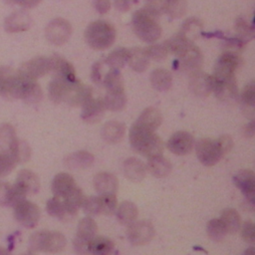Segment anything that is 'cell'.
I'll use <instances>...</instances> for the list:
<instances>
[{
  "mask_svg": "<svg viewBox=\"0 0 255 255\" xmlns=\"http://www.w3.org/2000/svg\"><path fill=\"white\" fill-rule=\"evenodd\" d=\"M129 141L136 152L146 157L161 154L163 151L161 138L153 130L144 128L135 123L129 130Z\"/></svg>",
  "mask_w": 255,
  "mask_h": 255,
  "instance_id": "1",
  "label": "cell"
},
{
  "mask_svg": "<svg viewBox=\"0 0 255 255\" xmlns=\"http://www.w3.org/2000/svg\"><path fill=\"white\" fill-rule=\"evenodd\" d=\"M158 17L145 8L133 13L131 26L134 34L143 42L152 43L159 39L161 27L157 21Z\"/></svg>",
  "mask_w": 255,
  "mask_h": 255,
  "instance_id": "2",
  "label": "cell"
},
{
  "mask_svg": "<svg viewBox=\"0 0 255 255\" xmlns=\"http://www.w3.org/2000/svg\"><path fill=\"white\" fill-rule=\"evenodd\" d=\"M116 39L115 27L103 20L94 21L85 30V40L94 50H106L110 48Z\"/></svg>",
  "mask_w": 255,
  "mask_h": 255,
  "instance_id": "3",
  "label": "cell"
},
{
  "mask_svg": "<svg viewBox=\"0 0 255 255\" xmlns=\"http://www.w3.org/2000/svg\"><path fill=\"white\" fill-rule=\"evenodd\" d=\"M66 237L58 231H39L34 233L29 241L31 252H60L66 246Z\"/></svg>",
  "mask_w": 255,
  "mask_h": 255,
  "instance_id": "4",
  "label": "cell"
},
{
  "mask_svg": "<svg viewBox=\"0 0 255 255\" xmlns=\"http://www.w3.org/2000/svg\"><path fill=\"white\" fill-rule=\"evenodd\" d=\"M155 234V229L151 222L147 220L133 221L128 224L127 236L128 241L135 246H140L150 242Z\"/></svg>",
  "mask_w": 255,
  "mask_h": 255,
  "instance_id": "5",
  "label": "cell"
},
{
  "mask_svg": "<svg viewBox=\"0 0 255 255\" xmlns=\"http://www.w3.org/2000/svg\"><path fill=\"white\" fill-rule=\"evenodd\" d=\"M93 96L91 87L84 85L78 79L68 82L63 102L73 107H80L87 103Z\"/></svg>",
  "mask_w": 255,
  "mask_h": 255,
  "instance_id": "6",
  "label": "cell"
},
{
  "mask_svg": "<svg viewBox=\"0 0 255 255\" xmlns=\"http://www.w3.org/2000/svg\"><path fill=\"white\" fill-rule=\"evenodd\" d=\"M195 151L199 161L206 166L216 164L223 156L216 143V140L211 138L199 139L195 144Z\"/></svg>",
  "mask_w": 255,
  "mask_h": 255,
  "instance_id": "7",
  "label": "cell"
},
{
  "mask_svg": "<svg viewBox=\"0 0 255 255\" xmlns=\"http://www.w3.org/2000/svg\"><path fill=\"white\" fill-rule=\"evenodd\" d=\"M14 215L23 226L33 228L40 219V209L35 203L24 199L14 206Z\"/></svg>",
  "mask_w": 255,
  "mask_h": 255,
  "instance_id": "8",
  "label": "cell"
},
{
  "mask_svg": "<svg viewBox=\"0 0 255 255\" xmlns=\"http://www.w3.org/2000/svg\"><path fill=\"white\" fill-rule=\"evenodd\" d=\"M72 35L71 24L63 19L56 18L51 21L46 28V38L49 42L55 45L65 44Z\"/></svg>",
  "mask_w": 255,
  "mask_h": 255,
  "instance_id": "9",
  "label": "cell"
},
{
  "mask_svg": "<svg viewBox=\"0 0 255 255\" xmlns=\"http://www.w3.org/2000/svg\"><path fill=\"white\" fill-rule=\"evenodd\" d=\"M212 92L221 101L234 100L238 96L236 78H218L211 75Z\"/></svg>",
  "mask_w": 255,
  "mask_h": 255,
  "instance_id": "10",
  "label": "cell"
},
{
  "mask_svg": "<svg viewBox=\"0 0 255 255\" xmlns=\"http://www.w3.org/2000/svg\"><path fill=\"white\" fill-rule=\"evenodd\" d=\"M241 63L238 53L224 52L218 59L213 76L218 78H232L235 77V72Z\"/></svg>",
  "mask_w": 255,
  "mask_h": 255,
  "instance_id": "11",
  "label": "cell"
},
{
  "mask_svg": "<svg viewBox=\"0 0 255 255\" xmlns=\"http://www.w3.org/2000/svg\"><path fill=\"white\" fill-rule=\"evenodd\" d=\"M194 145L193 136L187 131L174 132L167 141L168 149L177 155L188 154Z\"/></svg>",
  "mask_w": 255,
  "mask_h": 255,
  "instance_id": "12",
  "label": "cell"
},
{
  "mask_svg": "<svg viewBox=\"0 0 255 255\" xmlns=\"http://www.w3.org/2000/svg\"><path fill=\"white\" fill-rule=\"evenodd\" d=\"M178 58L179 64L184 71L192 74L194 72L201 70L203 64L202 53L193 44H191L185 51H183L178 56Z\"/></svg>",
  "mask_w": 255,
  "mask_h": 255,
  "instance_id": "13",
  "label": "cell"
},
{
  "mask_svg": "<svg viewBox=\"0 0 255 255\" xmlns=\"http://www.w3.org/2000/svg\"><path fill=\"white\" fill-rule=\"evenodd\" d=\"M27 193L16 183L11 185L8 182H0V205L15 206L26 198Z\"/></svg>",
  "mask_w": 255,
  "mask_h": 255,
  "instance_id": "14",
  "label": "cell"
},
{
  "mask_svg": "<svg viewBox=\"0 0 255 255\" xmlns=\"http://www.w3.org/2000/svg\"><path fill=\"white\" fill-rule=\"evenodd\" d=\"M235 185L242 191L250 203H254L255 197V175L250 169H242L234 176Z\"/></svg>",
  "mask_w": 255,
  "mask_h": 255,
  "instance_id": "15",
  "label": "cell"
},
{
  "mask_svg": "<svg viewBox=\"0 0 255 255\" xmlns=\"http://www.w3.org/2000/svg\"><path fill=\"white\" fill-rule=\"evenodd\" d=\"M19 71L25 76L37 80L50 72V60L45 57H37L24 63Z\"/></svg>",
  "mask_w": 255,
  "mask_h": 255,
  "instance_id": "16",
  "label": "cell"
},
{
  "mask_svg": "<svg viewBox=\"0 0 255 255\" xmlns=\"http://www.w3.org/2000/svg\"><path fill=\"white\" fill-rule=\"evenodd\" d=\"M50 60V72L54 74L55 78L64 79L67 81H75L76 73L71 63L60 56H53Z\"/></svg>",
  "mask_w": 255,
  "mask_h": 255,
  "instance_id": "17",
  "label": "cell"
},
{
  "mask_svg": "<svg viewBox=\"0 0 255 255\" xmlns=\"http://www.w3.org/2000/svg\"><path fill=\"white\" fill-rule=\"evenodd\" d=\"M94 187L100 194H116L119 188L118 178L110 172H99L95 175Z\"/></svg>",
  "mask_w": 255,
  "mask_h": 255,
  "instance_id": "18",
  "label": "cell"
},
{
  "mask_svg": "<svg viewBox=\"0 0 255 255\" xmlns=\"http://www.w3.org/2000/svg\"><path fill=\"white\" fill-rule=\"evenodd\" d=\"M82 107V119L89 124L98 123L104 116L106 110L103 99L91 98Z\"/></svg>",
  "mask_w": 255,
  "mask_h": 255,
  "instance_id": "19",
  "label": "cell"
},
{
  "mask_svg": "<svg viewBox=\"0 0 255 255\" xmlns=\"http://www.w3.org/2000/svg\"><path fill=\"white\" fill-rule=\"evenodd\" d=\"M47 212L56 218H59L63 221H69L73 219L77 213L72 211L65 203L64 199L59 196H55L48 200L46 205Z\"/></svg>",
  "mask_w": 255,
  "mask_h": 255,
  "instance_id": "20",
  "label": "cell"
},
{
  "mask_svg": "<svg viewBox=\"0 0 255 255\" xmlns=\"http://www.w3.org/2000/svg\"><path fill=\"white\" fill-rule=\"evenodd\" d=\"M190 90L196 96L206 97L212 92L211 76L203 73L201 70L191 74Z\"/></svg>",
  "mask_w": 255,
  "mask_h": 255,
  "instance_id": "21",
  "label": "cell"
},
{
  "mask_svg": "<svg viewBox=\"0 0 255 255\" xmlns=\"http://www.w3.org/2000/svg\"><path fill=\"white\" fill-rule=\"evenodd\" d=\"M32 24V19L30 15L25 11H17L11 14L5 20V29L8 32L16 33L22 32L30 28Z\"/></svg>",
  "mask_w": 255,
  "mask_h": 255,
  "instance_id": "22",
  "label": "cell"
},
{
  "mask_svg": "<svg viewBox=\"0 0 255 255\" xmlns=\"http://www.w3.org/2000/svg\"><path fill=\"white\" fill-rule=\"evenodd\" d=\"M126 133V127L118 121H110L106 123L102 128V137L108 143L120 142Z\"/></svg>",
  "mask_w": 255,
  "mask_h": 255,
  "instance_id": "23",
  "label": "cell"
},
{
  "mask_svg": "<svg viewBox=\"0 0 255 255\" xmlns=\"http://www.w3.org/2000/svg\"><path fill=\"white\" fill-rule=\"evenodd\" d=\"M124 173L130 181L139 182L145 176L146 166L140 159L130 157L124 162Z\"/></svg>",
  "mask_w": 255,
  "mask_h": 255,
  "instance_id": "24",
  "label": "cell"
},
{
  "mask_svg": "<svg viewBox=\"0 0 255 255\" xmlns=\"http://www.w3.org/2000/svg\"><path fill=\"white\" fill-rule=\"evenodd\" d=\"M129 67L137 72H144L149 65V58L145 52V50L135 47L128 50V62Z\"/></svg>",
  "mask_w": 255,
  "mask_h": 255,
  "instance_id": "25",
  "label": "cell"
},
{
  "mask_svg": "<svg viewBox=\"0 0 255 255\" xmlns=\"http://www.w3.org/2000/svg\"><path fill=\"white\" fill-rule=\"evenodd\" d=\"M18 186H20L27 194L37 193L40 188V180L36 173L28 169H22L19 171L16 182Z\"/></svg>",
  "mask_w": 255,
  "mask_h": 255,
  "instance_id": "26",
  "label": "cell"
},
{
  "mask_svg": "<svg viewBox=\"0 0 255 255\" xmlns=\"http://www.w3.org/2000/svg\"><path fill=\"white\" fill-rule=\"evenodd\" d=\"M146 168L153 176L161 178L167 176L171 172L172 165L168 159L161 154H158L148 157Z\"/></svg>",
  "mask_w": 255,
  "mask_h": 255,
  "instance_id": "27",
  "label": "cell"
},
{
  "mask_svg": "<svg viewBox=\"0 0 255 255\" xmlns=\"http://www.w3.org/2000/svg\"><path fill=\"white\" fill-rule=\"evenodd\" d=\"M161 122H162V116L160 112L155 108L149 107L142 111V113L140 114L135 124L139 125L144 128L154 131L157 128H159V126L161 125Z\"/></svg>",
  "mask_w": 255,
  "mask_h": 255,
  "instance_id": "28",
  "label": "cell"
},
{
  "mask_svg": "<svg viewBox=\"0 0 255 255\" xmlns=\"http://www.w3.org/2000/svg\"><path fill=\"white\" fill-rule=\"evenodd\" d=\"M74 186H76V182L73 176L66 172H60L53 179L52 191L55 196L63 197Z\"/></svg>",
  "mask_w": 255,
  "mask_h": 255,
  "instance_id": "29",
  "label": "cell"
},
{
  "mask_svg": "<svg viewBox=\"0 0 255 255\" xmlns=\"http://www.w3.org/2000/svg\"><path fill=\"white\" fill-rule=\"evenodd\" d=\"M94 159L95 157L92 153L82 150V151H77L69 154L65 158V164L69 168H73V169L87 168L92 165V163L94 162Z\"/></svg>",
  "mask_w": 255,
  "mask_h": 255,
  "instance_id": "30",
  "label": "cell"
},
{
  "mask_svg": "<svg viewBox=\"0 0 255 255\" xmlns=\"http://www.w3.org/2000/svg\"><path fill=\"white\" fill-rule=\"evenodd\" d=\"M117 218L119 222L123 225H128L133 222L137 215L138 210L136 205L130 201H123L119 206H117Z\"/></svg>",
  "mask_w": 255,
  "mask_h": 255,
  "instance_id": "31",
  "label": "cell"
},
{
  "mask_svg": "<svg viewBox=\"0 0 255 255\" xmlns=\"http://www.w3.org/2000/svg\"><path fill=\"white\" fill-rule=\"evenodd\" d=\"M150 84L157 91H166L172 85V76L165 69H155L150 74Z\"/></svg>",
  "mask_w": 255,
  "mask_h": 255,
  "instance_id": "32",
  "label": "cell"
},
{
  "mask_svg": "<svg viewBox=\"0 0 255 255\" xmlns=\"http://www.w3.org/2000/svg\"><path fill=\"white\" fill-rule=\"evenodd\" d=\"M102 85L106 88L107 92H123L124 90V79L119 70L111 69L106 72Z\"/></svg>",
  "mask_w": 255,
  "mask_h": 255,
  "instance_id": "33",
  "label": "cell"
},
{
  "mask_svg": "<svg viewBox=\"0 0 255 255\" xmlns=\"http://www.w3.org/2000/svg\"><path fill=\"white\" fill-rule=\"evenodd\" d=\"M219 219L224 224L227 233L234 234L239 231L241 226V218L237 210L233 208H226L221 212Z\"/></svg>",
  "mask_w": 255,
  "mask_h": 255,
  "instance_id": "34",
  "label": "cell"
},
{
  "mask_svg": "<svg viewBox=\"0 0 255 255\" xmlns=\"http://www.w3.org/2000/svg\"><path fill=\"white\" fill-rule=\"evenodd\" d=\"M106 110L112 112L122 111L127 104V97L125 91L123 92H107L103 99Z\"/></svg>",
  "mask_w": 255,
  "mask_h": 255,
  "instance_id": "35",
  "label": "cell"
},
{
  "mask_svg": "<svg viewBox=\"0 0 255 255\" xmlns=\"http://www.w3.org/2000/svg\"><path fill=\"white\" fill-rule=\"evenodd\" d=\"M164 44L167 48L168 53H172L178 57L192 44V42L179 32L176 35L172 36L170 39H168L166 42H164Z\"/></svg>",
  "mask_w": 255,
  "mask_h": 255,
  "instance_id": "36",
  "label": "cell"
},
{
  "mask_svg": "<svg viewBox=\"0 0 255 255\" xmlns=\"http://www.w3.org/2000/svg\"><path fill=\"white\" fill-rule=\"evenodd\" d=\"M114 243L107 237L98 236L93 237L89 240V250L90 253L99 254V255H106L113 251Z\"/></svg>",
  "mask_w": 255,
  "mask_h": 255,
  "instance_id": "37",
  "label": "cell"
},
{
  "mask_svg": "<svg viewBox=\"0 0 255 255\" xmlns=\"http://www.w3.org/2000/svg\"><path fill=\"white\" fill-rule=\"evenodd\" d=\"M98 231V226L95 220L89 216L84 217L80 220L77 227V237L90 240L96 236Z\"/></svg>",
  "mask_w": 255,
  "mask_h": 255,
  "instance_id": "38",
  "label": "cell"
},
{
  "mask_svg": "<svg viewBox=\"0 0 255 255\" xmlns=\"http://www.w3.org/2000/svg\"><path fill=\"white\" fill-rule=\"evenodd\" d=\"M16 132L14 128L9 124L0 126V149L1 151H9L16 141Z\"/></svg>",
  "mask_w": 255,
  "mask_h": 255,
  "instance_id": "39",
  "label": "cell"
},
{
  "mask_svg": "<svg viewBox=\"0 0 255 255\" xmlns=\"http://www.w3.org/2000/svg\"><path fill=\"white\" fill-rule=\"evenodd\" d=\"M66 203V205L74 212L78 213V210L80 207H82V204L85 200V195L81 188L74 186L70 191H68L63 197H62Z\"/></svg>",
  "mask_w": 255,
  "mask_h": 255,
  "instance_id": "40",
  "label": "cell"
},
{
  "mask_svg": "<svg viewBox=\"0 0 255 255\" xmlns=\"http://www.w3.org/2000/svg\"><path fill=\"white\" fill-rule=\"evenodd\" d=\"M68 82H70V81L60 79V78H54V80L50 83L49 96H50V99L55 104H59V103L63 102Z\"/></svg>",
  "mask_w": 255,
  "mask_h": 255,
  "instance_id": "41",
  "label": "cell"
},
{
  "mask_svg": "<svg viewBox=\"0 0 255 255\" xmlns=\"http://www.w3.org/2000/svg\"><path fill=\"white\" fill-rule=\"evenodd\" d=\"M127 62H128V50L125 48H118L114 50L109 54V56L105 60V63L108 67L116 70L122 69Z\"/></svg>",
  "mask_w": 255,
  "mask_h": 255,
  "instance_id": "42",
  "label": "cell"
},
{
  "mask_svg": "<svg viewBox=\"0 0 255 255\" xmlns=\"http://www.w3.org/2000/svg\"><path fill=\"white\" fill-rule=\"evenodd\" d=\"M206 232L208 237L215 242L222 241L227 234V230L224 224L220 219H217V218H214L208 221L206 225Z\"/></svg>",
  "mask_w": 255,
  "mask_h": 255,
  "instance_id": "43",
  "label": "cell"
},
{
  "mask_svg": "<svg viewBox=\"0 0 255 255\" xmlns=\"http://www.w3.org/2000/svg\"><path fill=\"white\" fill-rule=\"evenodd\" d=\"M9 152L14 156L17 163H22L27 161L31 155V148L27 142L23 140L16 139Z\"/></svg>",
  "mask_w": 255,
  "mask_h": 255,
  "instance_id": "44",
  "label": "cell"
},
{
  "mask_svg": "<svg viewBox=\"0 0 255 255\" xmlns=\"http://www.w3.org/2000/svg\"><path fill=\"white\" fill-rule=\"evenodd\" d=\"M235 31L237 34V39L244 45L253 39L254 29L252 25L242 18L237 20L235 24Z\"/></svg>",
  "mask_w": 255,
  "mask_h": 255,
  "instance_id": "45",
  "label": "cell"
},
{
  "mask_svg": "<svg viewBox=\"0 0 255 255\" xmlns=\"http://www.w3.org/2000/svg\"><path fill=\"white\" fill-rule=\"evenodd\" d=\"M201 27H202V25H201L199 20H197L195 18L188 19L183 24L180 33L182 35H184L188 40H190L192 42V40L195 39L196 36L198 35V33L200 32Z\"/></svg>",
  "mask_w": 255,
  "mask_h": 255,
  "instance_id": "46",
  "label": "cell"
},
{
  "mask_svg": "<svg viewBox=\"0 0 255 255\" xmlns=\"http://www.w3.org/2000/svg\"><path fill=\"white\" fill-rule=\"evenodd\" d=\"M101 213L105 215L113 214L118 206V200L116 194H100Z\"/></svg>",
  "mask_w": 255,
  "mask_h": 255,
  "instance_id": "47",
  "label": "cell"
},
{
  "mask_svg": "<svg viewBox=\"0 0 255 255\" xmlns=\"http://www.w3.org/2000/svg\"><path fill=\"white\" fill-rule=\"evenodd\" d=\"M186 1L185 0H168L166 4L165 13L171 18H179L186 12Z\"/></svg>",
  "mask_w": 255,
  "mask_h": 255,
  "instance_id": "48",
  "label": "cell"
},
{
  "mask_svg": "<svg viewBox=\"0 0 255 255\" xmlns=\"http://www.w3.org/2000/svg\"><path fill=\"white\" fill-rule=\"evenodd\" d=\"M17 164L14 156L9 151L0 152V177L8 175Z\"/></svg>",
  "mask_w": 255,
  "mask_h": 255,
  "instance_id": "49",
  "label": "cell"
},
{
  "mask_svg": "<svg viewBox=\"0 0 255 255\" xmlns=\"http://www.w3.org/2000/svg\"><path fill=\"white\" fill-rule=\"evenodd\" d=\"M22 99L28 104H37L42 99V90L37 81L31 83L26 89Z\"/></svg>",
  "mask_w": 255,
  "mask_h": 255,
  "instance_id": "50",
  "label": "cell"
},
{
  "mask_svg": "<svg viewBox=\"0 0 255 255\" xmlns=\"http://www.w3.org/2000/svg\"><path fill=\"white\" fill-rule=\"evenodd\" d=\"M82 207L84 209V212L87 215L95 216V215L102 214L101 213V203H100V197L99 196L85 197V200L82 204Z\"/></svg>",
  "mask_w": 255,
  "mask_h": 255,
  "instance_id": "51",
  "label": "cell"
},
{
  "mask_svg": "<svg viewBox=\"0 0 255 255\" xmlns=\"http://www.w3.org/2000/svg\"><path fill=\"white\" fill-rule=\"evenodd\" d=\"M144 50H145L148 58L151 60H154V61H161V60L165 59L168 54L167 48L164 43L148 46Z\"/></svg>",
  "mask_w": 255,
  "mask_h": 255,
  "instance_id": "52",
  "label": "cell"
},
{
  "mask_svg": "<svg viewBox=\"0 0 255 255\" xmlns=\"http://www.w3.org/2000/svg\"><path fill=\"white\" fill-rule=\"evenodd\" d=\"M241 101L247 108H254L255 105V85L254 82L247 84L242 93H241Z\"/></svg>",
  "mask_w": 255,
  "mask_h": 255,
  "instance_id": "53",
  "label": "cell"
},
{
  "mask_svg": "<svg viewBox=\"0 0 255 255\" xmlns=\"http://www.w3.org/2000/svg\"><path fill=\"white\" fill-rule=\"evenodd\" d=\"M241 229V236L243 240L247 243L253 244L255 242V227L251 220L245 221L242 226H240Z\"/></svg>",
  "mask_w": 255,
  "mask_h": 255,
  "instance_id": "54",
  "label": "cell"
},
{
  "mask_svg": "<svg viewBox=\"0 0 255 255\" xmlns=\"http://www.w3.org/2000/svg\"><path fill=\"white\" fill-rule=\"evenodd\" d=\"M104 64H105V62H104ZM104 69H105V65H103L102 62L95 63V65L93 66V69H92V74H91V77H92V80L94 81V83H96L98 85L102 84L103 78L106 74V73H104Z\"/></svg>",
  "mask_w": 255,
  "mask_h": 255,
  "instance_id": "55",
  "label": "cell"
},
{
  "mask_svg": "<svg viewBox=\"0 0 255 255\" xmlns=\"http://www.w3.org/2000/svg\"><path fill=\"white\" fill-rule=\"evenodd\" d=\"M215 140H216V143H217V145H218V147H219V149H220V151L223 155L226 154L227 152H229L231 150L232 146H233V140L227 134L221 135L220 137H218Z\"/></svg>",
  "mask_w": 255,
  "mask_h": 255,
  "instance_id": "56",
  "label": "cell"
},
{
  "mask_svg": "<svg viewBox=\"0 0 255 255\" xmlns=\"http://www.w3.org/2000/svg\"><path fill=\"white\" fill-rule=\"evenodd\" d=\"M74 247L77 253L84 254V253H90L89 250V240H85L79 237H76L74 240Z\"/></svg>",
  "mask_w": 255,
  "mask_h": 255,
  "instance_id": "57",
  "label": "cell"
},
{
  "mask_svg": "<svg viewBox=\"0 0 255 255\" xmlns=\"http://www.w3.org/2000/svg\"><path fill=\"white\" fill-rule=\"evenodd\" d=\"M94 7L99 13L105 14L111 8V0H94Z\"/></svg>",
  "mask_w": 255,
  "mask_h": 255,
  "instance_id": "58",
  "label": "cell"
},
{
  "mask_svg": "<svg viewBox=\"0 0 255 255\" xmlns=\"http://www.w3.org/2000/svg\"><path fill=\"white\" fill-rule=\"evenodd\" d=\"M14 72L13 69L10 67H0V94L3 90V87L7 81V79L10 77V75Z\"/></svg>",
  "mask_w": 255,
  "mask_h": 255,
  "instance_id": "59",
  "label": "cell"
},
{
  "mask_svg": "<svg viewBox=\"0 0 255 255\" xmlns=\"http://www.w3.org/2000/svg\"><path fill=\"white\" fill-rule=\"evenodd\" d=\"M114 3H115V7L119 11L126 12L131 7L133 0H114Z\"/></svg>",
  "mask_w": 255,
  "mask_h": 255,
  "instance_id": "60",
  "label": "cell"
},
{
  "mask_svg": "<svg viewBox=\"0 0 255 255\" xmlns=\"http://www.w3.org/2000/svg\"><path fill=\"white\" fill-rule=\"evenodd\" d=\"M41 1L42 0H14V3H17L24 8H33Z\"/></svg>",
  "mask_w": 255,
  "mask_h": 255,
  "instance_id": "61",
  "label": "cell"
},
{
  "mask_svg": "<svg viewBox=\"0 0 255 255\" xmlns=\"http://www.w3.org/2000/svg\"><path fill=\"white\" fill-rule=\"evenodd\" d=\"M253 134H254V124H253V122H251L244 128V135L251 137V136H253Z\"/></svg>",
  "mask_w": 255,
  "mask_h": 255,
  "instance_id": "62",
  "label": "cell"
}]
</instances>
